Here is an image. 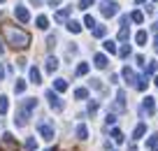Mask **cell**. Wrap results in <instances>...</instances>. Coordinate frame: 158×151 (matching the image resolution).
<instances>
[{"mask_svg":"<svg viewBox=\"0 0 158 151\" xmlns=\"http://www.w3.org/2000/svg\"><path fill=\"white\" fill-rule=\"evenodd\" d=\"M2 35H5V40H7V44H10L12 49H28V44H30V35L26 33L23 28H19V26H14V23H2Z\"/></svg>","mask_w":158,"mask_h":151,"instance_id":"cell-1","label":"cell"},{"mask_svg":"<svg viewBox=\"0 0 158 151\" xmlns=\"http://www.w3.org/2000/svg\"><path fill=\"white\" fill-rule=\"evenodd\" d=\"M0 151H19V144H16V140L10 132H5L2 140H0Z\"/></svg>","mask_w":158,"mask_h":151,"instance_id":"cell-2","label":"cell"},{"mask_svg":"<svg viewBox=\"0 0 158 151\" xmlns=\"http://www.w3.org/2000/svg\"><path fill=\"white\" fill-rule=\"evenodd\" d=\"M100 14L109 19V16L118 14V5H116V2H112V0H107V2H102V5H100Z\"/></svg>","mask_w":158,"mask_h":151,"instance_id":"cell-3","label":"cell"},{"mask_svg":"<svg viewBox=\"0 0 158 151\" xmlns=\"http://www.w3.org/2000/svg\"><path fill=\"white\" fill-rule=\"evenodd\" d=\"M47 95V100H49V105H51V109H56V112H60V109H63V103H60V98L56 95L54 91H47L44 93Z\"/></svg>","mask_w":158,"mask_h":151,"instance_id":"cell-4","label":"cell"},{"mask_svg":"<svg viewBox=\"0 0 158 151\" xmlns=\"http://www.w3.org/2000/svg\"><path fill=\"white\" fill-rule=\"evenodd\" d=\"M14 16L21 21V23H28V21H30V12L26 10L23 5H16V7H14Z\"/></svg>","mask_w":158,"mask_h":151,"instance_id":"cell-5","label":"cell"},{"mask_svg":"<svg viewBox=\"0 0 158 151\" xmlns=\"http://www.w3.org/2000/svg\"><path fill=\"white\" fill-rule=\"evenodd\" d=\"M112 109H114V112H116V109H118V112H126V93H123V91L116 93V100H114Z\"/></svg>","mask_w":158,"mask_h":151,"instance_id":"cell-6","label":"cell"},{"mask_svg":"<svg viewBox=\"0 0 158 151\" xmlns=\"http://www.w3.org/2000/svg\"><path fill=\"white\" fill-rule=\"evenodd\" d=\"M28 119H30V112L21 107L19 114H16V126H19V128H26V126H28Z\"/></svg>","mask_w":158,"mask_h":151,"instance_id":"cell-7","label":"cell"},{"mask_svg":"<svg viewBox=\"0 0 158 151\" xmlns=\"http://www.w3.org/2000/svg\"><path fill=\"white\" fill-rule=\"evenodd\" d=\"M37 130H40V135L44 137V140H54V128H51L49 123H44V121H42V123L37 126Z\"/></svg>","mask_w":158,"mask_h":151,"instance_id":"cell-8","label":"cell"},{"mask_svg":"<svg viewBox=\"0 0 158 151\" xmlns=\"http://www.w3.org/2000/svg\"><path fill=\"white\" fill-rule=\"evenodd\" d=\"M70 14H72V7H65V10H58V12H56L54 19L58 21V23H63V21H68V19H70Z\"/></svg>","mask_w":158,"mask_h":151,"instance_id":"cell-9","label":"cell"},{"mask_svg":"<svg viewBox=\"0 0 158 151\" xmlns=\"http://www.w3.org/2000/svg\"><path fill=\"white\" fill-rule=\"evenodd\" d=\"M93 61H95V68H98V70H105L109 65V61H107V56H105V54H95Z\"/></svg>","mask_w":158,"mask_h":151,"instance_id":"cell-10","label":"cell"},{"mask_svg":"<svg viewBox=\"0 0 158 151\" xmlns=\"http://www.w3.org/2000/svg\"><path fill=\"white\" fill-rule=\"evenodd\" d=\"M123 79H126V84H137V77H135V72H133V68H123Z\"/></svg>","mask_w":158,"mask_h":151,"instance_id":"cell-11","label":"cell"},{"mask_svg":"<svg viewBox=\"0 0 158 151\" xmlns=\"http://www.w3.org/2000/svg\"><path fill=\"white\" fill-rule=\"evenodd\" d=\"M58 70V58L56 56H49L47 58V72H56Z\"/></svg>","mask_w":158,"mask_h":151,"instance_id":"cell-12","label":"cell"},{"mask_svg":"<svg viewBox=\"0 0 158 151\" xmlns=\"http://www.w3.org/2000/svg\"><path fill=\"white\" fill-rule=\"evenodd\" d=\"M144 132H147V126H144V123H137V126H135V130H133V140L137 142L139 137L144 135Z\"/></svg>","mask_w":158,"mask_h":151,"instance_id":"cell-13","label":"cell"},{"mask_svg":"<svg viewBox=\"0 0 158 151\" xmlns=\"http://www.w3.org/2000/svg\"><path fill=\"white\" fill-rule=\"evenodd\" d=\"M144 112H147V114L156 112V103H153V98H144Z\"/></svg>","mask_w":158,"mask_h":151,"instance_id":"cell-14","label":"cell"},{"mask_svg":"<svg viewBox=\"0 0 158 151\" xmlns=\"http://www.w3.org/2000/svg\"><path fill=\"white\" fill-rule=\"evenodd\" d=\"M105 51H109V54H118V49H116V42H112V40H105Z\"/></svg>","mask_w":158,"mask_h":151,"instance_id":"cell-15","label":"cell"},{"mask_svg":"<svg viewBox=\"0 0 158 151\" xmlns=\"http://www.w3.org/2000/svg\"><path fill=\"white\" fill-rule=\"evenodd\" d=\"M35 23H37L40 30H47V28H49V19H47V16H37V19H35Z\"/></svg>","mask_w":158,"mask_h":151,"instance_id":"cell-16","label":"cell"},{"mask_svg":"<svg viewBox=\"0 0 158 151\" xmlns=\"http://www.w3.org/2000/svg\"><path fill=\"white\" fill-rule=\"evenodd\" d=\"M30 82H33V84H40V82H42V74H40L37 68H30Z\"/></svg>","mask_w":158,"mask_h":151,"instance_id":"cell-17","label":"cell"},{"mask_svg":"<svg viewBox=\"0 0 158 151\" xmlns=\"http://www.w3.org/2000/svg\"><path fill=\"white\" fill-rule=\"evenodd\" d=\"M147 144H149V149H151V151H158V132H153V135L149 137Z\"/></svg>","mask_w":158,"mask_h":151,"instance_id":"cell-18","label":"cell"},{"mask_svg":"<svg viewBox=\"0 0 158 151\" xmlns=\"http://www.w3.org/2000/svg\"><path fill=\"white\" fill-rule=\"evenodd\" d=\"M7 109H10V100L7 95H0V114H7Z\"/></svg>","mask_w":158,"mask_h":151,"instance_id":"cell-19","label":"cell"},{"mask_svg":"<svg viewBox=\"0 0 158 151\" xmlns=\"http://www.w3.org/2000/svg\"><path fill=\"white\" fill-rule=\"evenodd\" d=\"M77 137H79V140H86V137H89V128L79 123V126H77Z\"/></svg>","mask_w":158,"mask_h":151,"instance_id":"cell-20","label":"cell"},{"mask_svg":"<svg viewBox=\"0 0 158 151\" xmlns=\"http://www.w3.org/2000/svg\"><path fill=\"white\" fill-rule=\"evenodd\" d=\"M68 30L70 33H81V23L79 21H68Z\"/></svg>","mask_w":158,"mask_h":151,"instance_id":"cell-21","label":"cell"},{"mask_svg":"<svg viewBox=\"0 0 158 151\" xmlns=\"http://www.w3.org/2000/svg\"><path fill=\"white\" fill-rule=\"evenodd\" d=\"M74 98H77V100H86V98H89V88H77V91H74Z\"/></svg>","mask_w":158,"mask_h":151,"instance_id":"cell-22","label":"cell"},{"mask_svg":"<svg viewBox=\"0 0 158 151\" xmlns=\"http://www.w3.org/2000/svg\"><path fill=\"white\" fill-rule=\"evenodd\" d=\"M54 88H56V91H68V82H65V79H56Z\"/></svg>","mask_w":158,"mask_h":151,"instance_id":"cell-23","label":"cell"},{"mask_svg":"<svg viewBox=\"0 0 158 151\" xmlns=\"http://www.w3.org/2000/svg\"><path fill=\"white\" fill-rule=\"evenodd\" d=\"M130 21H135V23H142V21H144V14H142L139 10H135L133 14H130Z\"/></svg>","mask_w":158,"mask_h":151,"instance_id":"cell-24","label":"cell"},{"mask_svg":"<svg viewBox=\"0 0 158 151\" xmlns=\"http://www.w3.org/2000/svg\"><path fill=\"white\" fill-rule=\"evenodd\" d=\"M112 140H114V142H118V144H121V142H123V132L118 130V128H114V130H112Z\"/></svg>","mask_w":158,"mask_h":151,"instance_id":"cell-25","label":"cell"},{"mask_svg":"<svg viewBox=\"0 0 158 151\" xmlns=\"http://www.w3.org/2000/svg\"><path fill=\"white\" fill-rule=\"evenodd\" d=\"M35 107H37V100H35V98H28V100L23 103V109H28V112H30V109H35Z\"/></svg>","mask_w":158,"mask_h":151,"instance_id":"cell-26","label":"cell"},{"mask_svg":"<svg viewBox=\"0 0 158 151\" xmlns=\"http://www.w3.org/2000/svg\"><path fill=\"white\" fill-rule=\"evenodd\" d=\"M37 149V142H35V137H28L26 140V151H35Z\"/></svg>","mask_w":158,"mask_h":151,"instance_id":"cell-27","label":"cell"},{"mask_svg":"<svg viewBox=\"0 0 158 151\" xmlns=\"http://www.w3.org/2000/svg\"><path fill=\"white\" fill-rule=\"evenodd\" d=\"M135 86H137V91H147V86H149V82L144 77H137V84H135Z\"/></svg>","mask_w":158,"mask_h":151,"instance_id":"cell-28","label":"cell"},{"mask_svg":"<svg viewBox=\"0 0 158 151\" xmlns=\"http://www.w3.org/2000/svg\"><path fill=\"white\" fill-rule=\"evenodd\" d=\"M135 42H137V44H144V42H147V33H144V30H137V35H135Z\"/></svg>","mask_w":158,"mask_h":151,"instance_id":"cell-29","label":"cell"},{"mask_svg":"<svg viewBox=\"0 0 158 151\" xmlns=\"http://www.w3.org/2000/svg\"><path fill=\"white\" fill-rule=\"evenodd\" d=\"M95 112H98V100H89V114L95 116Z\"/></svg>","mask_w":158,"mask_h":151,"instance_id":"cell-30","label":"cell"},{"mask_svg":"<svg viewBox=\"0 0 158 151\" xmlns=\"http://www.w3.org/2000/svg\"><path fill=\"white\" fill-rule=\"evenodd\" d=\"M107 35V28L105 26H100V28H93V37H105Z\"/></svg>","mask_w":158,"mask_h":151,"instance_id":"cell-31","label":"cell"},{"mask_svg":"<svg viewBox=\"0 0 158 151\" xmlns=\"http://www.w3.org/2000/svg\"><path fill=\"white\" fill-rule=\"evenodd\" d=\"M47 49H49V51L56 49V35H49V37H47Z\"/></svg>","mask_w":158,"mask_h":151,"instance_id":"cell-32","label":"cell"},{"mask_svg":"<svg viewBox=\"0 0 158 151\" xmlns=\"http://www.w3.org/2000/svg\"><path fill=\"white\" fill-rule=\"evenodd\" d=\"M118 56H121V58H128V56H130V47H128V44H123V47L118 49Z\"/></svg>","mask_w":158,"mask_h":151,"instance_id":"cell-33","label":"cell"},{"mask_svg":"<svg viewBox=\"0 0 158 151\" xmlns=\"http://www.w3.org/2000/svg\"><path fill=\"white\" fill-rule=\"evenodd\" d=\"M128 35H130L128 26H126V28H121V30H118V40H121V42H126V40H128Z\"/></svg>","mask_w":158,"mask_h":151,"instance_id":"cell-34","label":"cell"},{"mask_svg":"<svg viewBox=\"0 0 158 151\" xmlns=\"http://www.w3.org/2000/svg\"><path fill=\"white\" fill-rule=\"evenodd\" d=\"M77 74H79V77H81V74H89V65H86V63H79L77 65Z\"/></svg>","mask_w":158,"mask_h":151,"instance_id":"cell-35","label":"cell"},{"mask_svg":"<svg viewBox=\"0 0 158 151\" xmlns=\"http://www.w3.org/2000/svg\"><path fill=\"white\" fill-rule=\"evenodd\" d=\"M14 91H16V93H23V91H26V82H23V79H19V82H16Z\"/></svg>","mask_w":158,"mask_h":151,"instance_id":"cell-36","label":"cell"},{"mask_svg":"<svg viewBox=\"0 0 158 151\" xmlns=\"http://www.w3.org/2000/svg\"><path fill=\"white\" fill-rule=\"evenodd\" d=\"M84 26H86V28H93V26H95V19H93V16H84Z\"/></svg>","mask_w":158,"mask_h":151,"instance_id":"cell-37","label":"cell"},{"mask_svg":"<svg viewBox=\"0 0 158 151\" xmlns=\"http://www.w3.org/2000/svg\"><path fill=\"white\" fill-rule=\"evenodd\" d=\"M156 68H158V63H156V61H151V63L147 65V74H153V72H156Z\"/></svg>","mask_w":158,"mask_h":151,"instance_id":"cell-38","label":"cell"},{"mask_svg":"<svg viewBox=\"0 0 158 151\" xmlns=\"http://www.w3.org/2000/svg\"><path fill=\"white\" fill-rule=\"evenodd\" d=\"M95 0H81V10H86V7H91Z\"/></svg>","mask_w":158,"mask_h":151,"instance_id":"cell-39","label":"cell"},{"mask_svg":"<svg viewBox=\"0 0 158 151\" xmlns=\"http://www.w3.org/2000/svg\"><path fill=\"white\" fill-rule=\"evenodd\" d=\"M153 49H156V54H158V35H156V40H153Z\"/></svg>","mask_w":158,"mask_h":151,"instance_id":"cell-40","label":"cell"},{"mask_svg":"<svg viewBox=\"0 0 158 151\" xmlns=\"http://www.w3.org/2000/svg\"><path fill=\"white\" fill-rule=\"evenodd\" d=\"M58 2H60V0H49V5H51V7H56Z\"/></svg>","mask_w":158,"mask_h":151,"instance_id":"cell-41","label":"cell"},{"mask_svg":"<svg viewBox=\"0 0 158 151\" xmlns=\"http://www.w3.org/2000/svg\"><path fill=\"white\" fill-rule=\"evenodd\" d=\"M128 151H137V144H130V146H128Z\"/></svg>","mask_w":158,"mask_h":151,"instance_id":"cell-42","label":"cell"},{"mask_svg":"<svg viewBox=\"0 0 158 151\" xmlns=\"http://www.w3.org/2000/svg\"><path fill=\"white\" fill-rule=\"evenodd\" d=\"M2 77H5V70H2V65H0V82H2Z\"/></svg>","mask_w":158,"mask_h":151,"instance_id":"cell-43","label":"cell"},{"mask_svg":"<svg viewBox=\"0 0 158 151\" xmlns=\"http://www.w3.org/2000/svg\"><path fill=\"white\" fill-rule=\"evenodd\" d=\"M153 33H158V21H153Z\"/></svg>","mask_w":158,"mask_h":151,"instance_id":"cell-44","label":"cell"},{"mask_svg":"<svg viewBox=\"0 0 158 151\" xmlns=\"http://www.w3.org/2000/svg\"><path fill=\"white\" fill-rule=\"evenodd\" d=\"M153 84H156V88H158V77H156V79H153Z\"/></svg>","mask_w":158,"mask_h":151,"instance_id":"cell-45","label":"cell"},{"mask_svg":"<svg viewBox=\"0 0 158 151\" xmlns=\"http://www.w3.org/2000/svg\"><path fill=\"white\" fill-rule=\"evenodd\" d=\"M135 2H139V5H142V2H147V0H135Z\"/></svg>","mask_w":158,"mask_h":151,"instance_id":"cell-46","label":"cell"},{"mask_svg":"<svg viewBox=\"0 0 158 151\" xmlns=\"http://www.w3.org/2000/svg\"><path fill=\"white\" fill-rule=\"evenodd\" d=\"M2 51H5V49H2V44H0V56H2Z\"/></svg>","mask_w":158,"mask_h":151,"instance_id":"cell-47","label":"cell"},{"mask_svg":"<svg viewBox=\"0 0 158 151\" xmlns=\"http://www.w3.org/2000/svg\"><path fill=\"white\" fill-rule=\"evenodd\" d=\"M0 2H5V0H0Z\"/></svg>","mask_w":158,"mask_h":151,"instance_id":"cell-48","label":"cell"}]
</instances>
